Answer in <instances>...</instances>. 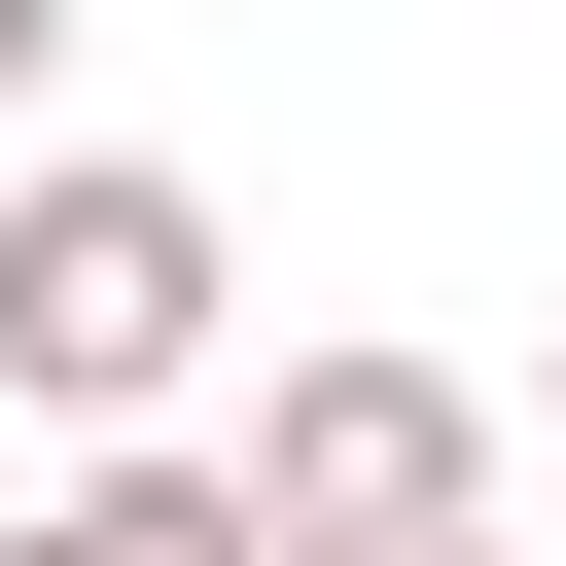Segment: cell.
Masks as SVG:
<instances>
[{"mask_svg":"<svg viewBox=\"0 0 566 566\" xmlns=\"http://www.w3.org/2000/svg\"><path fill=\"white\" fill-rule=\"evenodd\" d=\"M212 318H248L212 177H142V142H35V177H0V389H35V424H177Z\"/></svg>","mask_w":566,"mask_h":566,"instance_id":"1","label":"cell"},{"mask_svg":"<svg viewBox=\"0 0 566 566\" xmlns=\"http://www.w3.org/2000/svg\"><path fill=\"white\" fill-rule=\"evenodd\" d=\"M212 495H248V566H424V531H495V389L460 354H283Z\"/></svg>","mask_w":566,"mask_h":566,"instance_id":"2","label":"cell"},{"mask_svg":"<svg viewBox=\"0 0 566 566\" xmlns=\"http://www.w3.org/2000/svg\"><path fill=\"white\" fill-rule=\"evenodd\" d=\"M35 566H248V495H212V460H142V424H106V495H35Z\"/></svg>","mask_w":566,"mask_h":566,"instance_id":"3","label":"cell"},{"mask_svg":"<svg viewBox=\"0 0 566 566\" xmlns=\"http://www.w3.org/2000/svg\"><path fill=\"white\" fill-rule=\"evenodd\" d=\"M424 566H495V531H424Z\"/></svg>","mask_w":566,"mask_h":566,"instance_id":"5","label":"cell"},{"mask_svg":"<svg viewBox=\"0 0 566 566\" xmlns=\"http://www.w3.org/2000/svg\"><path fill=\"white\" fill-rule=\"evenodd\" d=\"M35 71H71V0H0V106H35Z\"/></svg>","mask_w":566,"mask_h":566,"instance_id":"4","label":"cell"},{"mask_svg":"<svg viewBox=\"0 0 566 566\" xmlns=\"http://www.w3.org/2000/svg\"><path fill=\"white\" fill-rule=\"evenodd\" d=\"M0 566H35V531H0Z\"/></svg>","mask_w":566,"mask_h":566,"instance_id":"6","label":"cell"}]
</instances>
